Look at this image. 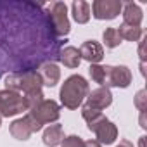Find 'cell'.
Returning a JSON list of instances; mask_svg holds the SVG:
<instances>
[{"instance_id":"cell-1","label":"cell","mask_w":147,"mask_h":147,"mask_svg":"<svg viewBox=\"0 0 147 147\" xmlns=\"http://www.w3.org/2000/svg\"><path fill=\"white\" fill-rule=\"evenodd\" d=\"M62 43L43 2L0 0V78L57 62Z\"/></svg>"},{"instance_id":"cell-2","label":"cell","mask_w":147,"mask_h":147,"mask_svg":"<svg viewBox=\"0 0 147 147\" xmlns=\"http://www.w3.org/2000/svg\"><path fill=\"white\" fill-rule=\"evenodd\" d=\"M88 92V82L82 75H71L61 87V104L67 109H78V106H82V102L87 99Z\"/></svg>"},{"instance_id":"cell-3","label":"cell","mask_w":147,"mask_h":147,"mask_svg":"<svg viewBox=\"0 0 147 147\" xmlns=\"http://www.w3.org/2000/svg\"><path fill=\"white\" fill-rule=\"evenodd\" d=\"M42 78L36 71H21V73H11L5 78V90L12 92H23L30 94L35 90H42Z\"/></svg>"},{"instance_id":"cell-4","label":"cell","mask_w":147,"mask_h":147,"mask_svg":"<svg viewBox=\"0 0 147 147\" xmlns=\"http://www.w3.org/2000/svg\"><path fill=\"white\" fill-rule=\"evenodd\" d=\"M28 111V104L23 94L12 90H0V118H11Z\"/></svg>"},{"instance_id":"cell-5","label":"cell","mask_w":147,"mask_h":147,"mask_svg":"<svg viewBox=\"0 0 147 147\" xmlns=\"http://www.w3.org/2000/svg\"><path fill=\"white\" fill-rule=\"evenodd\" d=\"M45 9L49 12V18H50V23L57 33V36H66L69 31H71V24H69V19H67V7L64 2H50V4H45Z\"/></svg>"},{"instance_id":"cell-6","label":"cell","mask_w":147,"mask_h":147,"mask_svg":"<svg viewBox=\"0 0 147 147\" xmlns=\"http://www.w3.org/2000/svg\"><path fill=\"white\" fill-rule=\"evenodd\" d=\"M28 114L33 116V118L43 126V125H47V123H54V121L59 119V116H61V107H59V104H57L55 100H52V99H50V100H49V99H43L38 106H35L33 109H30Z\"/></svg>"},{"instance_id":"cell-7","label":"cell","mask_w":147,"mask_h":147,"mask_svg":"<svg viewBox=\"0 0 147 147\" xmlns=\"http://www.w3.org/2000/svg\"><path fill=\"white\" fill-rule=\"evenodd\" d=\"M104 69H106L104 87L126 88L131 83V71L126 66H104Z\"/></svg>"},{"instance_id":"cell-8","label":"cell","mask_w":147,"mask_h":147,"mask_svg":"<svg viewBox=\"0 0 147 147\" xmlns=\"http://www.w3.org/2000/svg\"><path fill=\"white\" fill-rule=\"evenodd\" d=\"M92 14L95 19H114L118 14L123 11V2L121 0H95L90 7Z\"/></svg>"},{"instance_id":"cell-9","label":"cell","mask_w":147,"mask_h":147,"mask_svg":"<svg viewBox=\"0 0 147 147\" xmlns=\"http://www.w3.org/2000/svg\"><path fill=\"white\" fill-rule=\"evenodd\" d=\"M113 102V94L107 87H99L92 92H88L87 95V102L85 106L87 107H92V109H97V111H102L106 107H109Z\"/></svg>"},{"instance_id":"cell-10","label":"cell","mask_w":147,"mask_h":147,"mask_svg":"<svg viewBox=\"0 0 147 147\" xmlns=\"http://www.w3.org/2000/svg\"><path fill=\"white\" fill-rule=\"evenodd\" d=\"M80 57L85 59V61H88L90 64H99L102 61V57H104V50H102V47H100L99 42L87 40L80 47Z\"/></svg>"},{"instance_id":"cell-11","label":"cell","mask_w":147,"mask_h":147,"mask_svg":"<svg viewBox=\"0 0 147 147\" xmlns=\"http://www.w3.org/2000/svg\"><path fill=\"white\" fill-rule=\"evenodd\" d=\"M36 73L42 78V83L47 85V87H55L61 80V69L55 62H43L36 69Z\"/></svg>"},{"instance_id":"cell-12","label":"cell","mask_w":147,"mask_h":147,"mask_svg":"<svg viewBox=\"0 0 147 147\" xmlns=\"http://www.w3.org/2000/svg\"><path fill=\"white\" fill-rule=\"evenodd\" d=\"M94 133L97 135V142H99V144H106V145L113 144V142L118 138V128H116V125H114L113 121H109L107 118L95 128Z\"/></svg>"},{"instance_id":"cell-13","label":"cell","mask_w":147,"mask_h":147,"mask_svg":"<svg viewBox=\"0 0 147 147\" xmlns=\"http://www.w3.org/2000/svg\"><path fill=\"white\" fill-rule=\"evenodd\" d=\"M144 19V14H142V9L133 4V2H126L123 5V23L125 24H130V26H140Z\"/></svg>"},{"instance_id":"cell-14","label":"cell","mask_w":147,"mask_h":147,"mask_svg":"<svg viewBox=\"0 0 147 147\" xmlns=\"http://www.w3.org/2000/svg\"><path fill=\"white\" fill-rule=\"evenodd\" d=\"M71 12H73V19L78 24H85L90 21V4L85 0H76L71 5Z\"/></svg>"},{"instance_id":"cell-15","label":"cell","mask_w":147,"mask_h":147,"mask_svg":"<svg viewBox=\"0 0 147 147\" xmlns=\"http://www.w3.org/2000/svg\"><path fill=\"white\" fill-rule=\"evenodd\" d=\"M9 131L18 140H28L31 137V133H33L30 125H28V121H26V118H19V119L12 121L11 126H9Z\"/></svg>"},{"instance_id":"cell-16","label":"cell","mask_w":147,"mask_h":147,"mask_svg":"<svg viewBox=\"0 0 147 147\" xmlns=\"http://www.w3.org/2000/svg\"><path fill=\"white\" fill-rule=\"evenodd\" d=\"M62 138H64V131H62V126L61 125H50L43 131V144L47 147L59 145L62 142Z\"/></svg>"},{"instance_id":"cell-17","label":"cell","mask_w":147,"mask_h":147,"mask_svg":"<svg viewBox=\"0 0 147 147\" xmlns=\"http://www.w3.org/2000/svg\"><path fill=\"white\" fill-rule=\"evenodd\" d=\"M59 61L66 66V67H78L80 62H82V57H80V50L76 47H64L61 50V57Z\"/></svg>"},{"instance_id":"cell-18","label":"cell","mask_w":147,"mask_h":147,"mask_svg":"<svg viewBox=\"0 0 147 147\" xmlns=\"http://www.w3.org/2000/svg\"><path fill=\"white\" fill-rule=\"evenodd\" d=\"M82 116L88 123V130L90 131H95V128L106 119V116L102 114V111H97V109H92V107H87V106L82 107Z\"/></svg>"},{"instance_id":"cell-19","label":"cell","mask_w":147,"mask_h":147,"mask_svg":"<svg viewBox=\"0 0 147 147\" xmlns=\"http://www.w3.org/2000/svg\"><path fill=\"white\" fill-rule=\"evenodd\" d=\"M121 40H128V42H138L144 35V30L140 26H130V24H121L119 30H118Z\"/></svg>"},{"instance_id":"cell-20","label":"cell","mask_w":147,"mask_h":147,"mask_svg":"<svg viewBox=\"0 0 147 147\" xmlns=\"http://www.w3.org/2000/svg\"><path fill=\"white\" fill-rule=\"evenodd\" d=\"M102 40H104L106 47H109V49L118 47L121 43V36L118 33V28H106L102 33Z\"/></svg>"},{"instance_id":"cell-21","label":"cell","mask_w":147,"mask_h":147,"mask_svg":"<svg viewBox=\"0 0 147 147\" xmlns=\"http://www.w3.org/2000/svg\"><path fill=\"white\" fill-rule=\"evenodd\" d=\"M88 73H90V78L95 83H99L100 87H104V80H106V69H104V66H100V64H90Z\"/></svg>"},{"instance_id":"cell-22","label":"cell","mask_w":147,"mask_h":147,"mask_svg":"<svg viewBox=\"0 0 147 147\" xmlns=\"http://www.w3.org/2000/svg\"><path fill=\"white\" fill-rule=\"evenodd\" d=\"M24 99H26V104H28V111L30 109H33L35 106H38L43 99H45V95H43V92L42 90H35V92H30V94H24Z\"/></svg>"},{"instance_id":"cell-23","label":"cell","mask_w":147,"mask_h":147,"mask_svg":"<svg viewBox=\"0 0 147 147\" xmlns=\"http://www.w3.org/2000/svg\"><path fill=\"white\" fill-rule=\"evenodd\" d=\"M61 147H85V142L78 135H69V137H64L62 138Z\"/></svg>"},{"instance_id":"cell-24","label":"cell","mask_w":147,"mask_h":147,"mask_svg":"<svg viewBox=\"0 0 147 147\" xmlns=\"http://www.w3.org/2000/svg\"><path fill=\"white\" fill-rule=\"evenodd\" d=\"M135 106H137V109L138 111H145V107H147V92L145 90H138L137 92V95H135Z\"/></svg>"},{"instance_id":"cell-25","label":"cell","mask_w":147,"mask_h":147,"mask_svg":"<svg viewBox=\"0 0 147 147\" xmlns=\"http://www.w3.org/2000/svg\"><path fill=\"white\" fill-rule=\"evenodd\" d=\"M24 118H26V121H28V125H30V128H31V131H33V133H35V131H40V130H42V125H40V123H38V121H36V119H35L33 116L26 114Z\"/></svg>"},{"instance_id":"cell-26","label":"cell","mask_w":147,"mask_h":147,"mask_svg":"<svg viewBox=\"0 0 147 147\" xmlns=\"http://www.w3.org/2000/svg\"><path fill=\"white\" fill-rule=\"evenodd\" d=\"M85 147H102L97 140H88V142H85Z\"/></svg>"},{"instance_id":"cell-27","label":"cell","mask_w":147,"mask_h":147,"mask_svg":"<svg viewBox=\"0 0 147 147\" xmlns=\"http://www.w3.org/2000/svg\"><path fill=\"white\" fill-rule=\"evenodd\" d=\"M116 147H133V144H131L130 140H121V142H119Z\"/></svg>"},{"instance_id":"cell-28","label":"cell","mask_w":147,"mask_h":147,"mask_svg":"<svg viewBox=\"0 0 147 147\" xmlns=\"http://www.w3.org/2000/svg\"><path fill=\"white\" fill-rule=\"evenodd\" d=\"M0 125H2V118H0Z\"/></svg>"}]
</instances>
